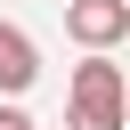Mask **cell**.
Returning <instances> with one entry per match:
<instances>
[{
  "label": "cell",
  "mask_w": 130,
  "mask_h": 130,
  "mask_svg": "<svg viewBox=\"0 0 130 130\" xmlns=\"http://www.w3.org/2000/svg\"><path fill=\"white\" fill-rule=\"evenodd\" d=\"M0 130H32V122H24V106H16V98H0Z\"/></svg>",
  "instance_id": "277c9868"
},
{
  "label": "cell",
  "mask_w": 130,
  "mask_h": 130,
  "mask_svg": "<svg viewBox=\"0 0 130 130\" xmlns=\"http://www.w3.org/2000/svg\"><path fill=\"white\" fill-rule=\"evenodd\" d=\"M41 81V49H32V32L24 24H0V98H24Z\"/></svg>",
  "instance_id": "3957f363"
},
{
  "label": "cell",
  "mask_w": 130,
  "mask_h": 130,
  "mask_svg": "<svg viewBox=\"0 0 130 130\" xmlns=\"http://www.w3.org/2000/svg\"><path fill=\"white\" fill-rule=\"evenodd\" d=\"M122 122H130V81L106 49H89L65 89V130H122Z\"/></svg>",
  "instance_id": "6da1fadb"
},
{
  "label": "cell",
  "mask_w": 130,
  "mask_h": 130,
  "mask_svg": "<svg viewBox=\"0 0 130 130\" xmlns=\"http://www.w3.org/2000/svg\"><path fill=\"white\" fill-rule=\"evenodd\" d=\"M65 32L81 49H114L130 32V0H65Z\"/></svg>",
  "instance_id": "7a4b0ae2"
}]
</instances>
